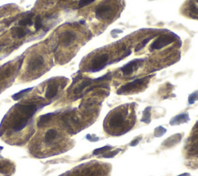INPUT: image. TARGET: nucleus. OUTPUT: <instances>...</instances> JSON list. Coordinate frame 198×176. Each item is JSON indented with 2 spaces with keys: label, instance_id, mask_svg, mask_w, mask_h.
Returning a JSON list of instances; mask_svg holds the SVG:
<instances>
[{
  "label": "nucleus",
  "instance_id": "nucleus-1",
  "mask_svg": "<svg viewBox=\"0 0 198 176\" xmlns=\"http://www.w3.org/2000/svg\"><path fill=\"white\" fill-rule=\"evenodd\" d=\"M109 56L107 54H100V55L94 56L90 64L89 67L87 69V72H99L106 66L109 65Z\"/></svg>",
  "mask_w": 198,
  "mask_h": 176
},
{
  "label": "nucleus",
  "instance_id": "nucleus-2",
  "mask_svg": "<svg viewBox=\"0 0 198 176\" xmlns=\"http://www.w3.org/2000/svg\"><path fill=\"white\" fill-rule=\"evenodd\" d=\"M175 34H164L161 35L159 37L156 38V39L150 45V51H154L156 49H160L162 48L165 47L168 45L174 43L176 39Z\"/></svg>",
  "mask_w": 198,
  "mask_h": 176
},
{
  "label": "nucleus",
  "instance_id": "nucleus-3",
  "mask_svg": "<svg viewBox=\"0 0 198 176\" xmlns=\"http://www.w3.org/2000/svg\"><path fill=\"white\" fill-rule=\"evenodd\" d=\"M152 77V76H148V77H145L142 78H139V79H136L133 81L128 83V84H125V85L121 86V87L118 90L117 94H126V93H129L133 90L137 89L138 87H141V86L144 85L146 82L149 81V80Z\"/></svg>",
  "mask_w": 198,
  "mask_h": 176
},
{
  "label": "nucleus",
  "instance_id": "nucleus-4",
  "mask_svg": "<svg viewBox=\"0 0 198 176\" xmlns=\"http://www.w3.org/2000/svg\"><path fill=\"white\" fill-rule=\"evenodd\" d=\"M114 13V7L110 4L101 3L95 8V16L99 20L109 19Z\"/></svg>",
  "mask_w": 198,
  "mask_h": 176
},
{
  "label": "nucleus",
  "instance_id": "nucleus-5",
  "mask_svg": "<svg viewBox=\"0 0 198 176\" xmlns=\"http://www.w3.org/2000/svg\"><path fill=\"white\" fill-rule=\"evenodd\" d=\"M145 60H146V59H142V58L132 60L129 61V63L125 64L124 66H121L120 68V70L121 71V73H122L124 76L130 75V74H132L134 71H136V70L139 69V68L142 65L143 63L145 62Z\"/></svg>",
  "mask_w": 198,
  "mask_h": 176
},
{
  "label": "nucleus",
  "instance_id": "nucleus-6",
  "mask_svg": "<svg viewBox=\"0 0 198 176\" xmlns=\"http://www.w3.org/2000/svg\"><path fill=\"white\" fill-rule=\"evenodd\" d=\"M78 35L73 30H65L59 37L60 44L64 47H68L77 39Z\"/></svg>",
  "mask_w": 198,
  "mask_h": 176
},
{
  "label": "nucleus",
  "instance_id": "nucleus-7",
  "mask_svg": "<svg viewBox=\"0 0 198 176\" xmlns=\"http://www.w3.org/2000/svg\"><path fill=\"white\" fill-rule=\"evenodd\" d=\"M44 65V58L42 55H35L28 61L27 71L29 73L39 70Z\"/></svg>",
  "mask_w": 198,
  "mask_h": 176
},
{
  "label": "nucleus",
  "instance_id": "nucleus-8",
  "mask_svg": "<svg viewBox=\"0 0 198 176\" xmlns=\"http://www.w3.org/2000/svg\"><path fill=\"white\" fill-rule=\"evenodd\" d=\"M125 114L121 111H118L115 113L109 119V126L111 129H118L121 127L125 123Z\"/></svg>",
  "mask_w": 198,
  "mask_h": 176
},
{
  "label": "nucleus",
  "instance_id": "nucleus-9",
  "mask_svg": "<svg viewBox=\"0 0 198 176\" xmlns=\"http://www.w3.org/2000/svg\"><path fill=\"white\" fill-rule=\"evenodd\" d=\"M17 110L20 114L26 116V117L30 119L34 115L35 113L38 110L37 105L34 104H17Z\"/></svg>",
  "mask_w": 198,
  "mask_h": 176
},
{
  "label": "nucleus",
  "instance_id": "nucleus-10",
  "mask_svg": "<svg viewBox=\"0 0 198 176\" xmlns=\"http://www.w3.org/2000/svg\"><path fill=\"white\" fill-rule=\"evenodd\" d=\"M29 120L30 119L26 117L23 114H20V115L19 117L15 118V120L13 121V124H12V129H13V131L14 132H20V131H22L23 128H25L28 125Z\"/></svg>",
  "mask_w": 198,
  "mask_h": 176
},
{
  "label": "nucleus",
  "instance_id": "nucleus-11",
  "mask_svg": "<svg viewBox=\"0 0 198 176\" xmlns=\"http://www.w3.org/2000/svg\"><path fill=\"white\" fill-rule=\"evenodd\" d=\"M190 118L187 113H182V114H177V115L174 116L170 121H169V124L171 126L175 125H179L181 124H185L190 121Z\"/></svg>",
  "mask_w": 198,
  "mask_h": 176
},
{
  "label": "nucleus",
  "instance_id": "nucleus-12",
  "mask_svg": "<svg viewBox=\"0 0 198 176\" xmlns=\"http://www.w3.org/2000/svg\"><path fill=\"white\" fill-rule=\"evenodd\" d=\"M58 91H59V86L56 83H51V84L48 85L47 88H46V93H45V97L47 99H52L54 97H56V95L57 94Z\"/></svg>",
  "mask_w": 198,
  "mask_h": 176
},
{
  "label": "nucleus",
  "instance_id": "nucleus-13",
  "mask_svg": "<svg viewBox=\"0 0 198 176\" xmlns=\"http://www.w3.org/2000/svg\"><path fill=\"white\" fill-rule=\"evenodd\" d=\"M58 132L56 129L51 128L49 129V130L46 132V134H45L44 136V142L46 144H50L52 142H54L55 141V139L58 136Z\"/></svg>",
  "mask_w": 198,
  "mask_h": 176
},
{
  "label": "nucleus",
  "instance_id": "nucleus-14",
  "mask_svg": "<svg viewBox=\"0 0 198 176\" xmlns=\"http://www.w3.org/2000/svg\"><path fill=\"white\" fill-rule=\"evenodd\" d=\"M181 138H182V134H176L172 135L171 137H168L165 142L163 143V144L167 147H170V146L175 145L176 144L179 143L180 142Z\"/></svg>",
  "mask_w": 198,
  "mask_h": 176
},
{
  "label": "nucleus",
  "instance_id": "nucleus-15",
  "mask_svg": "<svg viewBox=\"0 0 198 176\" xmlns=\"http://www.w3.org/2000/svg\"><path fill=\"white\" fill-rule=\"evenodd\" d=\"M29 33V30L28 29H24L23 28L20 27H15L13 29H12V35L14 38H21L24 37L25 36L28 34Z\"/></svg>",
  "mask_w": 198,
  "mask_h": 176
},
{
  "label": "nucleus",
  "instance_id": "nucleus-16",
  "mask_svg": "<svg viewBox=\"0 0 198 176\" xmlns=\"http://www.w3.org/2000/svg\"><path fill=\"white\" fill-rule=\"evenodd\" d=\"M54 115H55V113H48V114L40 116L39 118V121H38L37 122L38 127H44L45 124H47V123L51 120V118H52Z\"/></svg>",
  "mask_w": 198,
  "mask_h": 176
},
{
  "label": "nucleus",
  "instance_id": "nucleus-17",
  "mask_svg": "<svg viewBox=\"0 0 198 176\" xmlns=\"http://www.w3.org/2000/svg\"><path fill=\"white\" fill-rule=\"evenodd\" d=\"M92 82H93V80H91V79L84 80L83 82H81V84H80L79 85H78V87L74 90V94H80V93H81L84 89H85V88L89 87Z\"/></svg>",
  "mask_w": 198,
  "mask_h": 176
},
{
  "label": "nucleus",
  "instance_id": "nucleus-18",
  "mask_svg": "<svg viewBox=\"0 0 198 176\" xmlns=\"http://www.w3.org/2000/svg\"><path fill=\"white\" fill-rule=\"evenodd\" d=\"M151 111H152V107L150 106L145 108L142 113V117L141 118L142 122L146 124H149L151 122Z\"/></svg>",
  "mask_w": 198,
  "mask_h": 176
},
{
  "label": "nucleus",
  "instance_id": "nucleus-19",
  "mask_svg": "<svg viewBox=\"0 0 198 176\" xmlns=\"http://www.w3.org/2000/svg\"><path fill=\"white\" fill-rule=\"evenodd\" d=\"M33 14H29V16H26V17L23 18L21 20H19V25L21 26H30L33 23Z\"/></svg>",
  "mask_w": 198,
  "mask_h": 176
},
{
  "label": "nucleus",
  "instance_id": "nucleus-20",
  "mask_svg": "<svg viewBox=\"0 0 198 176\" xmlns=\"http://www.w3.org/2000/svg\"><path fill=\"white\" fill-rule=\"evenodd\" d=\"M154 37H155V36H149V37H147V38H146V39H143L142 42L139 43V44H138L137 46H136V49H135V52H139V50L142 49L143 48L146 46V45L148 43H149V41L151 40V39H153Z\"/></svg>",
  "mask_w": 198,
  "mask_h": 176
},
{
  "label": "nucleus",
  "instance_id": "nucleus-21",
  "mask_svg": "<svg viewBox=\"0 0 198 176\" xmlns=\"http://www.w3.org/2000/svg\"><path fill=\"white\" fill-rule=\"evenodd\" d=\"M112 148H113L112 146H111V145H105V146H104V147L94 149V150L93 151L92 154H94V155H99V154H104V153H105V152H109V150H111Z\"/></svg>",
  "mask_w": 198,
  "mask_h": 176
},
{
  "label": "nucleus",
  "instance_id": "nucleus-22",
  "mask_svg": "<svg viewBox=\"0 0 198 176\" xmlns=\"http://www.w3.org/2000/svg\"><path fill=\"white\" fill-rule=\"evenodd\" d=\"M167 130L163 126H158L154 130V136L156 137H161L166 134Z\"/></svg>",
  "mask_w": 198,
  "mask_h": 176
},
{
  "label": "nucleus",
  "instance_id": "nucleus-23",
  "mask_svg": "<svg viewBox=\"0 0 198 176\" xmlns=\"http://www.w3.org/2000/svg\"><path fill=\"white\" fill-rule=\"evenodd\" d=\"M33 90V87L31 88H27V89H25V90H23V91H19V92L16 93V94H15L14 95H13V99L14 100V101H18L19 99H20L21 97H23V95H24L25 94H26V93L29 92V91H31Z\"/></svg>",
  "mask_w": 198,
  "mask_h": 176
},
{
  "label": "nucleus",
  "instance_id": "nucleus-24",
  "mask_svg": "<svg viewBox=\"0 0 198 176\" xmlns=\"http://www.w3.org/2000/svg\"><path fill=\"white\" fill-rule=\"evenodd\" d=\"M198 101V90L194 91L192 94H190L188 97V104L189 105H192L194 104L196 101Z\"/></svg>",
  "mask_w": 198,
  "mask_h": 176
},
{
  "label": "nucleus",
  "instance_id": "nucleus-25",
  "mask_svg": "<svg viewBox=\"0 0 198 176\" xmlns=\"http://www.w3.org/2000/svg\"><path fill=\"white\" fill-rule=\"evenodd\" d=\"M120 152H121V149L118 148L115 151L105 152V153H104L102 154V158H114L115 156L117 155V154H119Z\"/></svg>",
  "mask_w": 198,
  "mask_h": 176
},
{
  "label": "nucleus",
  "instance_id": "nucleus-26",
  "mask_svg": "<svg viewBox=\"0 0 198 176\" xmlns=\"http://www.w3.org/2000/svg\"><path fill=\"white\" fill-rule=\"evenodd\" d=\"M111 73H108V74H104V75L101 76V77H98V78H96V79L93 80V81H94V82H96V83H101V82H102V81L107 80L111 79Z\"/></svg>",
  "mask_w": 198,
  "mask_h": 176
},
{
  "label": "nucleus",
  "instance_id": "nucleus-27",
  "mask_svg": "<svg viewBox=\"0 0 198 176\" xmlns=\"http://www.w3.org/2000/svg\"><path fill=\"white\" fill-rule=\"evenodd\" d=\"M43 26V23H42V19L40 18V16H37L36 17V20H35L34 23V27L36 30H39L40 29H41Z\"/></svg>",
  "mask_w": 198,
  "mask_h": 176
},
{
  "label": "nucleus",
  "instance_id": "nucleus-28",
  "mask_svg": "<svg viewBox=\"0 0 198 176\" xmlns=\"http://www.w3.org/2000/svg\"><path fill=\"white\" fill-rule=\"evenodd\" d=\"M94 1H96V0H80L79 3H78V8L84 7V6H88V5L91 4Z\"/></svg>",
  "mask_w": 198,
  "mask_h": 176
},
{
  "label": "nucleus",
  "instance_id": "nucleus-29",
  "mask_svg": "<svg viewBox=\"0 0 198 176\" xmlns=\"http://www.w3.org/2000/svg\"><path fill=\"white\" fill-rule=\"evenodd\" d=\"M86 138L91 142H98V141H99V137H97L95 134H88L86 135Z\"/></svg>",
  "mask_w": 198,
  "mask_h": 176
},
{
  "label": "nucleus",
  "instance_id": "nucleus-30",
  "mask_svg": "<svg viewBox=\"0 0 198 176\" xmlns=\"http://www.w3.org/2000/svg\"><path fill=\"white\" fill-rule=\"evenodd\" d=\"M123 30L119 29H115L111 31V35L113 36V37H117L118 35L120 34V33H122Z\"/></svg>",
  "mask_w": 198,
  "mask_h": 176
},
{
  "label": "nucleus",
  "instance_id": "nucleus-31",
  "mask_svg": "<svg viewBox=\"0 0 198 176\" xmlns=\"http://www.w3.org/2000/svg\"><path fill=\"white\" fill-rule=\"evenodd\" d=\"M139 141H140V139H136V140L132 141V142H131L130 146H132V147H136V146L139 144Z\"/></svg>",
  "mask_w": 198,
  "mask_h": 176
},
{
  "label": "nucleus",
  "instance_id": "nucleus-32",
  "mask_svg": "<svg viewBox=\"0 0 198 176\" xmlns=\"http://www.w3.org/2000/svg\"><path fill=\"white\" fill-rule=\"evenodd\" d=\"M192 150H194V151H198V141H197V142H196L195 144H194V145H193Z\"/></svg>",
  "mask_w": 198,
  "mask_h": 176
},
{
  "label": "nucleus",
  "instance_id": "nucleus-33",
  "mask_svg": "<svg viewBox=\"0 0 198 176\" xmlns=\"http://www.w3.org/2000/svg\"><path fill=\"white\" fill-rule=\"evenodd\" d=\"M177 176H190V174L189 173H183V174H180V175H177Z\"/></svg>",
  "mask_w": 198,
  "mask_h": 176
},
{
  "label": "nucleus",
  "instance_id": "nucleus-34",
  "mask_svg": "<svg viewBox=\"0 0 198 176\" xmlns=\"http://www.w3.org/2000/svg\"><path fill=\"white\" fill-rule=\"evenodd\" d=\"M194 127H197V128H198V121H197V124H196V125L194 126Z\"/></svg>",
  "mask_w": 198,
  "mask_h": 176
},
{
  "label": "nucleus",
  "instance_id": "nucleus-35",
  "mask_svg": "<svg viewBox=\"0 0 198 176\" xmlns=\"http://www.w3.org/2000/svg\"><path fill=\"white\" fill-rule=\"evenodd\" d=\"M0 50H1V49H0Z\"/></svg>",
  "mask_w": 198,
  "mask_h": 176
}]
</instances>
